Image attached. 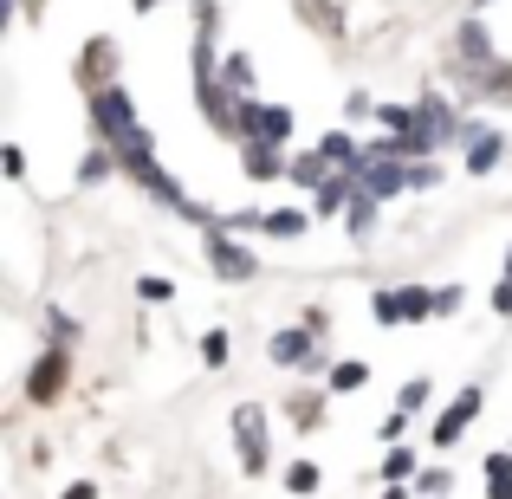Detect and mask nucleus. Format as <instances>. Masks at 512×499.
I'll return each mask as SVG.
<instances>
[{
	"label": "nucleus",
	"instance_id": "9d476101",
	"mask_svg": "<svg viewBox=\"0 0 512 499\" xmlns=\"http://www.w3.org/2000/svg\"><path fill=\"white\" fill-rule=\"evenodd\" d=\"M312 344H318L312 325H292V331H279V337H273V357L292 370V363H312Z\"/></svg>",
	"mask_w": 512,
	"mask_h": 499
},
{
	"label": "nucleus",
	"instance_id": "f8f14e48",
	"mask_svg": "<svg viewBox=\"0 0 512 499\" xmlns=\"http://www.w3.org/2000/svg\"><path fill=\"white\" fill-rule=\"evenodd\" d=\"M454 46H461V59L474 65V72H493V46H487V26H474V20H467Z\"/></svg>",
	"mask_w": 512,
	"mask_h": 499
},
{
	"label": "nucleus",
	"instance_id": "6ab92c4d",
	"mask_svg": "<svg viewBox=\"0 0 512 499\" xmlns=\"http://www.w3.org/2000/svg\"><path fill=\"white\" fill-rule=\"evenodd\" d=\"M480 91H487V98H500V104H512V65H493V72H480Z\"/></svg>",
	"mask_w": 512,
	"mask_h": 499
},
{
	"label": "nucleus",
	"instance_id": "f257e3e1",
	"mask_svg": "<svg viewBox=\"0 0 512 499\" xmlns=\"http://www.w3.org/2000/svg\"><path fill=\"white\" fill-rule=\"evenodd\" d=\"M91 117H98V137H104V150L117 156V163H124L130 175H137L143 188H150L156 201H169L175 214H195V201L182 195V188H175V175L156 163L150 156V137H143V124H137V111H130V98L117 85H104L98 98H91Z\"/></svg>",
	"mask_w": 512,
	"mask_h": 499
},
{
	"label": "nucleus",
	"instance_id": "4be33fe9",
	"mask_svg": "<svg viewBox=\"0 0 512 499\" xmlns=\"http://www.w3.org/2000/svg\"><path fill=\"white\" fill-rule=\"evenodd\" d=\"M383 474H389V480H409V474H415V454H409V448H389V454H383Z\"/></svg>",
	"mask_w": 512,
	"mask_h": 499
},
{
	"label": "nucleus",
	"instance_id": "393cba45",
	"mask_svg": "<svg viewBox=\"0 0 512 499\" xmlns=\"http://www.w3.org/2000/svg\"><path fill=\"white\" fill-rule=\"evenodd\" d=\"M422 402H428V383H422V376H415V383H402V415H415Z\"/></svg>",
	"mask_w": 512,
	"mask_h": 499
},
{
	"label": "nucleus",
	"instance_id": "a878e982",
	"mask_svg": "<svg viewBox=\"0 0 512 499\" xmlns=\"http://www.w3.org/2000/svg\"><path fill=\"white\" fill-rule=\"evenodd\" d=\"M415 487H422V493H448V474H441V467H422V474H415Z\"/></svg>",
	"mask_w": 512,
	"mask_h": 499
},
{
	"label": "nucleus",
	"instance_id": "20e7f679",
	"mask_svg": "<svg viewBox=\"0 0 512 499\" xmlns=\"http://www.w3.org/2000/svg\"><path fill=\"white\" fill-rule=\"evenodd\" d=\"M234 441H240V467L260 474V467H266V415L253 409V402H240V409H234Z\"/></svg>",
	"mask_w": 512,
	"mask_h": 499
},
{
	"label": "nucleus",
	"instance_id": "9b49d317",
	"mask_svg": "<svg viewBox=\"0 0 512 499\" xmlns=\"http://www.w3.org/2000/svg\"><path fill=\"white\" fill-rule=\"evenodd\" d=\"M240 163H247V175H253V182H273V175H292V163H279V150H273V143H247V150H240Z\"/></svg>",
	"mask_w": 512,
	"mask_h": 499
},
{
	"label": "nucleus",
	"instance_id": "c85d7f7f",
	"mask_svg": "<svg viewBox=\"0 0 512 499\" xmlns=\"http://www.w3.org/2000/svg\"><path fill=\"white\" fill-rule=\"evenodd\" d=\"M376 318H383V325H402L396 318V292H376Z\"/></svg>",
	"mask_w": 512,
	"mask_h": 499
},
{
	"label": "nucleus",
	"instance_id": "6e6552de",
	"mask_svg": "<svg viewBox=\"0 0 512 499\" xmlns=\"http://www.w3.org/2000/svg\"><path fill=\"white\" fill-rule=\"evenodd\" d=\"M461 150H467V175H487L493 163H500V130H487V124H467Z\"/></svg>",
	"mask_w": 512,
	"mask_h": 499
},
{
	"label": "nucleus",
	"instance_id": "dca6fc26",
	"mask_svg": "<svg viewBox=\"0 0 512 499\" xmlns=\"http://www.w3.org/2000/svg\"><path fill=\"white\" fill-rule=\"evenodd\" d=\"M487 499H512V454H493L487 461Z\"/></svg>",
	"mask_w": 512,
	"mask_h": 499
},
{
	"label": "nucleus",
	"instance_id": "7c9ffc66",
	"mask_svg": "<svg viewBox=\"0 0 512 499\" xmlns=\"http://www.w3.org/2000/svg\"><path fill=\"white\" fill-rule=\"evenodd\" d=\"M0 169H7V175H26V156H20V150L7 143V150H0Z\"/></svg>",
	"mask_w": 512,
	"mask_h": 499
},
{
	"label": "nucleus",
	"instance_id": "f03ea898",
	"mask_svg": "<svg viewBox=\"0 0 512 499\" xmlns=\"http://www.w3.org/2000/svg\"><path fill=\"white\" fill-rule=\"evenodd\" d=\"M195 104H201V117H208L221 137H247V104H234L227 78H195Z\"/></svg>",
	"mask_w": 512,
	"mask_h": 499
},
{
	"label": "nucleus",
	"instance_id": "473e14b6",
	"mask_svg": "<svg viewBox=\"0 0 512 499\" xmlns=\"http://www.w3.org/2000/svg\"><path fill=\"white\" fill-rule=\"evenodd\" d=\"M130 7H137V13H150V7H156V0H130Z\"/></svg>",
	"mask_w": 512,
	"mask_h": 499
},
{
	"label": "nucleus",
	"instance_id": "39448f33",
	"mask_svg": "<svg viewBox=\"0 0 512 499\" xmlns=\"http://www.w3.org/2000/svg\"><path fill=\"white\" fill-rule=\"evenodd\" d=\"M292 137V111L286 104H247V143H286Z\"/></svg>",
	"mask_w": 512,
	"mask_h": 499
},
{
	"label": "nucleus",
	"instance_id": "1a4fd4ad",
	"mask_svg": "<svg viewBox=\"0 0 512 499\" xmlns=\"http://www.w3.org/2000/svg\"><path fill=\"white\" fill-rule=\"evenodd\" d=\"M65 389V350H46V357L33 363V383H26V396L33 402H52Z\"/></svg>",
	"mask_w": 512,
	"mask_h": 499
},
{
	"label": "nucleus",
	"instance_id": "7ed1b4c3",
	"mask_svg": "<svg viewBox=\"0 0 512 499\" xmlns=\"http://www.w3.org/2000/svg\"><path fill=\"white\" fill-rule=\"evenodd\" d=\"M357 188L370 201H389V195H402V188H415V163H396V156H363Z\"/></svg>",
	"mask_w": 512,
	"mask_h": 499
},
{
	"label": "nucleus",
	"instance_id": "a211bd4d",
	"mask_svg": "<svg viewBox=\"0 0 512 499\" xmlns=\"http://www.w3.org/2000/svg\"><path fill=\"white\" fill-rule=\"evenodd\" d=\"M260 227H266V234H279V240H292V234H305V214L273 208V214H260Z\"/></svg>",
	"mask_w": 512,
	"mask_h": 499
},
{
	"label": "nucleus",
	"instance_id": "ddd939ff",
	"mask_svg": "<svg viewBox=\"0 0 512 499\" xmlns=\"http://www.w3.org/2000/svg\"><path fill=\"white\" fill-rule=\"evenodd\" d=\"M344 214H350V234H357V240H370V234H376V201L363 195V188L350 195V208H344Z\"/></svg>",
	"mask_w": 512,
	"mask_h": 499
},
{
	"label": "nucleus",
	"instance_id": "4468645a",
	"mask_svg": "<svg viewBox=\"0 0 512 499\" xmlns=\"http://www.w3.org/2000/svg\"><path fill=\"white\" fill-rule=\"evenodd\" d=\"M428 312H441L435 292H422V286H402L396 292V318H428Z\"/></svg>",
	"mask_w": 512,
	"mask_h": 499
},
{
	"label": "nucleus",
	"instance_id": "aec40b11",
	"mask_svg": "<svg viewBox=\"0 0 512 499\" xmlns=\"http://www.w3.org/2000/svg\"><path fill=\"white\" fill-rule=\"evenodd\" d=\"M286 493H318V467L312 461H292L286 467Z\"/></svg>",
	"mask_w": 512,
	"mask_h": 499
},
{
	"label": "nucleus",
	"instance_id": "2f4dec72",
	"mask_svg": "<svg viewBox=\"0 0 512 499\" xmlns=\"http://www.w3.org/2000/svg\"><path fill=\"white\" fill-rule=\"evenodd\" d=\"M65 499H98V487H91V480H78V487H65Z\"/></svg>",
	"mask_w": 512,
	"mask_h": 499
},
{
	"label": "nucleus",
	"instance_id": "f704fd0d",
	"mask_svg": "<svg viewBox=\"0 0 512 499\" xmlns=\"http://www.w3.org/2000/svg\"><path fill=\"white\" fill-rule=\"evenodd\" d=\"M506 279H512V253H506Z\"/></svg>",
	"mask_w": 512,
	"mask_h": 499
},
{
	"label": "nucleus",
	"instance_id": "f3484780",
	"mask_svg": "<svg viewBox=\"0 0 512 499\" xmlns=\"http://www.w3.org/2000/svg\"><path fill=\"white\" fill-rule=\"evenodd\" d=\"M292 182H305V188H325L331 182V163H325V156H299V163H292Z\"/></svg>",
	"mask_w": 512,
	"mask_h": 499
},
{
	"label": "nucleus",
	"instance_id": "5701e85b",
	"mask_svg": "<svg viewBox=\"0 0 512 499\" xmlns=\"http://www.w3.org/2000/svg\"><path fill=\"white\" fill-rule=\"evenodd\" d=\"M363 383H370L363 363H338V370H331V389H363Z\"/></svg>",
	"mask_w": 512,
	"mask_h": 499
},
{
	"label": "nucleus",
	"instance_id": "412c9836",
	"mask_svg": "<svg viewBox=\"0 0 512 499\" xmlns=\"http://www.w3.org/2000/svg\"><path fill=\"white\" fill-rule=\"evenodd\" d=\"M111 169H117V156H111V150H91L85 163H78V182H98V175H111Z\"/></svg>",
	"mask_w": 512,
	"mask_h": 499
},
{
	"label": "nucleus",
	"instance_id": "b1692460",
	"mask_svg": "<svg viewBox=\"0 0 512 499\" xmlns=\"http://www.w3.org/2000/svg\"><path fill=\"white\" fill-rule=\"evenodd\" d=\"M201 363H208V370H221V363H227V337H221V331L201 337Z\"/></svg>",
	"mask_w": 512,
	"mask_h": 499
},
{
	"label": "nucleus",
	"instance_id": "c9c22d12",
	"mask_svg": "<svg viewBox=\"0 0 512 499\" xmlns=\"http://www.w3.org/2000/svg\"><path fill=\"white\" fill-rule=\"evenodd\" d=\"M474 7H487V0H474Z\"/></svg>",
	"mask_w": 512,
	"mask_h": 499
},
{
	"label": "nucleus",
	"instance_id": "c756f323",
	"mask_svg": "<svg viewBox=\"0 0 512 499\" xmlns=\"http://www.w3.org/2000/svg\"><path fill=\"white\" fill-rule=\"evenodd\" d=\"M493 312L512 318V279H500V286H493Z\"/></svg>",
	"mask_w": 512,
	"mask_h": 499
},
{
	"label": "nucleus",
	"instance_id": "423d86ee",
	"mask_svg": "<svg viewBox=\"0 0 512 499\" xmlns=\"http://www.w3.org/2000/svg\"><path fill=\"white\" fill-rule=\"evenodd\" d=\"M208 266H214L221 279H253V273H260V260H253V253H240L234 240L214 234V227H208Z\"/></svg>",
	"mask_w": 512,
	"mask_h": 499
},
{
	"label": "nucleus",
	"instance_id": "0eeeda50",
	"mask_svg": "<svg viewBox=\"0 0 512 499\" xmlns=\"http://www.w3.org/2000/svg\"><path fill=\"white\" fill-rule=\"evenodd\" d=\"M480 402H487V396H480V389H461V396L448 402V415H441V422H435V448H454V441H461V428H467V422H474V415H480Z\"/></svg>",
	"mask_w": 512,
	"mask_h": 499
},
{
	"label": "nucleus",
	"instance_id": "cd10ccee",
	"mask_svg": "<svg viewBox=\"0 0 512 499\" xmlns=\"http://www.w3.org/2000/svg\"><path fill=\"white\" fill-rule=\"evenodd\" d=\"M344 117H376V104L363 98V91H350V98H344Z\"/></svg>",
	"mask_w": 512,
	"mask_h": 499
},
{
	"label": "nucleus",
	"instance_id": "bb28decb",
	"mask_svg": "<svg viewBox=\"0 0 512 499\" xmlns=\"http://www.w3.org/2000/svg\"><path fill=\"white\" fill-rule=\"evenodd\" d=\"M137 292H143V299H150V305H163V299H169V292H175V286H169V279H143V286H137Z\"/></svg>",
	"mask_w": 512,
	"mask_h": 499
},
{
	"label": "nucleus",
	"instance_id": "72a5a7b5",
	"mask_svg": "<svg viewBox=\"0 0 512 499\" xmlns=\"http://www.w3.org/2000/svg\"><path fill=\"white\" fill-rule=\"evenodd\" d=\"M383 499H409V493H402V487H389V493H383Z\"/></svg>",
	"mask_w": 512,
	"mask_h": 499
},
{
	"label": "nucleus",
	"instance_id": "2eb2a0df",
	"mask_svg": "<svg viewBox=\"0 0 512 499\" xmlns=\"http://www.w3.org/2000/svg\"><path fill=\"white\" fill-rule=\"evenodd\" d=\"M221 78H227V91H234V98H247V91H253V59H247V52H234V59L221 65Z\"/></svg>",
	"mask_w": 512,
	"mask_h": 499
}]
</instances>
